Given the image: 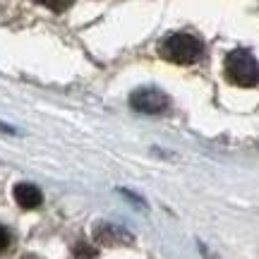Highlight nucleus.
<instances>
[{
	"instance_id": "4",
	"label": "nucleus",
	"mask_w": 259,
	"mask_h": 259,
	"mask_svg": "<svg viewBox=\"0 0 259 259\" xmlns=\"http://www.w3.org/2000/svg\"><path fill=\"white\" fill-rule=\"evenodd\" d=\"M94 240L99 245H106V247H120V245H130L132 242V235H130L125 228L120 226H113V223H96L94 228Z\"/></svg>"
},
{
	"instance_id": "8",
	"label": "nucleus",
	"mask_w": 259,
	"mask_h": 259,
	"mask_svg": "<svg viewBox=\"0 0 259 259\" xmlns=\"http://www.w3.org/2000/svg\"><path fill=\"white\" fill-rule=\"evenodd\" d=\"M10 247V231L5 226H0V252H5Z\"/></svg>"
},
{
	"instance_id": "7",
	"label": "nucleus",
	"mask_w": 259,
	"mask_h": 259,
	"mask_svg": "<svg viewBox=\"0 0 259 259\" xmlns=\"http://www.w3.org/2000/svg\"><path fill=\"white\" fill-rule=\"evenodd\" d=\"M41 5H46L48 10H53V12H65V10L72 5V0H38Z\"/></svg>"
},
{
	"instance_id": "5",
	"label": "nucleus",
	"mask_w": 259,
	"mask_h": 259,
	"mask_svg": "<svg viewBox=\"0 0 259 259\" xmlns=\"http://www.w3.org/2000/svg\"><path fill=\"white\" fill-rule=\"evenodd\" d=\"M15 202L22 206V209H36V206H41V202H44V194H41V190H38L36 185H31V183H19V185H15Z\"/></svg>"
},
{
	"instance_id": "3",
	"label": "nucleus",
	"mask_w": 259,
	"mask_h": 259,
	"mask_svg": "<svg viewBox=\"0 0 259 259\" xmlns=\"http://www.w3.org/2000/svg\"><path fill=\"white\" fill-rule=\"evenodd\" d=\"M130 106L137 113H149V115H161L170 108V99L158 89H137L130 96Z\"/></svg>"
},
{
	"instance_id": "6",
	"label": "nucleus",
	"mask_w": 259,
	"mask_h": 259,
	"mask_svg": "<svg viewBox=\"0 0 259 259\" xmlns=\"http://www.w3.org/2000/svg\"><path fill=\"white\" fill-rule=\"evenodd\" d=\"M74 259H96V247L89 242H77L74 245Z\"/></svg>"
},
{
	"instance_id": "9",
	"label": "nucleus",
	"mask_w": 259,
	"mask_h": 259,
	"mask_svg": "<svg viewBox=\"0 0 259 259\" xmlns=\"http://www.w3.org/2000/svg\"><path fill=\"white\" fill-rule=\"evenodd\" d=\"M22 259H41V257H36V254H24Z\"/></svg>"
},
{
	"instance_id": "2",
	"label": "nucleus",
	"mask_w": 259,
	"mask_h": 259,
	"mask_svg": "<svg viewBox=\"0 0 259 259\" xmlns=\"http://www.w3.org/2000/svg\"><path fill=\"white\" fill-rule=\"evenodd\" d=\"M226 77L235 87H257L259 84V63L247 51H233L226 58Z\"/></svg>"
},
{
	"instance_id": "1",
	"label": "nucleus",
	"mask_w": 259,
	"mask_h": 259,
	"mask_svg": "<svg viewBox=\"0 0 259 259\" xmlns=\"http://www.w3.org/2000/svg\"><path fill=\"white\" fill-rule=\"evenodd\" d=\"M158 53H161V58H166L176 65H192L202 58L204 46L192 34H173L158 46Z\"/></svg>"
}]
</instances>
